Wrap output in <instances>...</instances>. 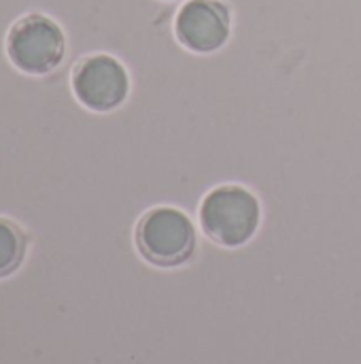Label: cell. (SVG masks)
Instances as JSON below:
<instances>
[{
  "label": "cell",
  "instance_id": "1",
  "mask_svg": "<svg viewBox=\"0 0 361 364\" xmlns=\"http://www.w3.org/2000/svg\"><path fill=\"white\" fill-rule=\"evenodd\" d=\"M262 220L260 200L243 186H219L200 205L204 232L223 247H240L253 239Z\"/></svg>",
  "mask_w": 361,
  "mask_h": 364
},
{
  "label": "cell",
  "instance_id": "2",
  "mask_svg": "<svg viewBox=\"0 0 361 364\" xmlns=\"http://www.w3.org/2000/svg\"><path fill=\"white\" fill-rule=\"evenodd\" d=\"M136 245L145 260L155 267H179L196 250L191 220L174 207H157L143 215L136 228Z\"/></svg>",
  "mask_w": 361,
  "mask_h": 364
},
{
  "label": "cell",
  "instance_id": "3",
  "mask_svg": "<svg viewBox=\"0 0 361 364\" xmlns=\"http://www.w3.org/2000/svg\"><path fill=\"white\" fill-rule=\"evenodd\" d=\"M11 62L30 75H47L60 66L66 53L62 28L47 15L30 13L15 21L6 36Z\"/></svg>",
  "mask_w": 361,
  "mask_h": 364
},
{
  "label": "cell",
  "instance_id": "4",
  "mask_svg": "<svg viewBox=\"0 0 361 364\" xmlns=\"http://www.w3.org/2000/svg\"><path fill=\"white\" fill-rule=\"evenodd\" d=\"M72 90L81 105L104 113L126 102L130 92V77L117 58L96 53L77 64L72 73Z\"/></svg>",
  "mask_w": 361,
  "mask_h": 364
},
{
  "label": "cell",
  "instance_id": "5",
  "mask_svg": "<svg viewBox=\"0 0 361 364\" xmlns=\"http://www.w3.org/2000/svg\"><path fill=\"white\" fill-rule=\"evenodd\" d=\"M230 11L219 0H189L174 19L177 38L196 53H211L230 38Z\"/></svg>",
  "mask_w": 361,
  "mask_h": 364
},
{
  "label": "cell",
  "instance_id": "6",
  "mask_svg": "<svg viewBox=\"0 0 361 364\" xmlns=\"http://www.w3.org/2000/svg\"><path fill=\"white\" fill-rule=\"evenodd\" d=\"M26 245L28 241L23 230L15 222L0 218V277L11 275L21 264Z\"/></svg>",
  "mask_w": 361,
  "mask_h": 364
}]
</instances>
